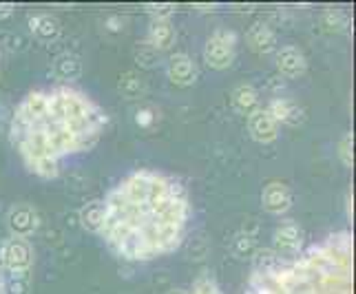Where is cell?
<instances>
[{
    "label": "cell",
    "instance_id": "cell-1",
    "mask_svg": "<svg viewBox=\"0 0 356 294\" xmlns=\"http://www.w3.org/2000/svg\"><path fill=\"white\" fill-rule=\"evenodd\" d=\"M100 237L122 261H153L179 250L193 222L181 179L157 168H135L104 197Z\"/></svg>",
    "mask_w": 356,
    "mask_h": 294
},
{
    "label": "cell",
    "instance_id": "cell-2",
    "mask_svg": "<svg viewBox=\"0 0 356 294\" xmlns=\"http://www.w3.org/2000/svg\"><path fill=\"white\" fill-rule=\"evenodd\" d=\"M108 124L89 93L58 84L24 93L9 120V142L31 175L51 181L69 157L93 151Z\"/></svg>",
    "mask_w": 356,
    "mask_h": 294
},
{
    "label": "cell",
    "instance_id": "cell-3",
    "mask_svg": "<svg viewBox=\"0 0 356 294\" xmlns=\"http://www.w3.org/2000/svg\"><path fill=\"white\" fill-rule=\"evenodd\" d=\"M237 58V33L232 29H215L204 44V60L211 69L224 71Z\"/></svg>",
    "mask_w": 356,
    "mask_h": 294
},
{
    "label": "cell",
    "instance_id": "cell-4",
    "mask_svg": "<svg viewBox=\"0 0 356 294\" xmlns=\"http://www.w3.org/2000/svg\"><path fill=\"white\" fill-rule=\"evenodd\" d=\"M33 248L29 239L9 237L0 243V270L5 272H31Z\"/></svg>",
    "mask_w": 356,
    "mask_h": 294
},
{
    "label": "cell",
    "instance_id": "cell-5",
    "mask_svg": "<svg viewBox=\"0 0 356 294\" xmlns=\"http://www.w3.org/2000/svg\"><path fill=\"white\" fill-rule=\"evenodd\" d=\"M7 230L11 237H20L27 239L31 235H35V230L40 226V217L38 211L29 204H14L7 211Z\"/></svg>",
    "mask_w": 356,
    "mask_h": 294
},
{
    "label": "cell",
    "instance_id": "cell-6",
    "mask_svg": "<svg viewBox=\"0 0 356 294\" xmlns=\"http://www.w3.org/2000/svg\"><path fill=\"white\" fill-rule=\"evenodd\" d=\"M303 250V228L292 222V219H286L275 228L273 235V252L288 254V256H299Z\"/></svg>",
    "mask_w": 356,
    "mask_h": 294
},
{
    "label": "cell",
    "instance_id": "cell-7",
    "mask_svg": "<svg viewBox=\"0 0 356 294\" xmlns=\"http://www.w3.org/2000/svg\"><path fill=\"white\" fill-rule=\"evenodd\" d=\"M166 76L177 87H191L200 80V67L197 63L186 54H175L166 63Z\"/></svg>",
    "mask_w": 356,
    "mask_h": 294
},
{
    "label": "cell",
    "instance_id": "cell-8",
    "mask_svg": "<svg viewBox=\"0 0 356 294\" xmlns=\"http://www.w3.org/2000/svg\"><path fill=\"white\" fill-rule=\"evenodd\" d=\"M266 111L273 115V120L277 124H288V126H299L305 120V111L292 100V97H273L270 104L266 106Z\"/></svg>",
    "mask_w": 356,
    "mask_h": 294
},
{
    "label": "cell",
    "instance_id": "cell-9",
    "mask_svg": "<svg viewBox=\"0 0 356 294\" xmlns=\"http://www.w3.org/2000/svg\"><path fill=\"white\" fill-rule=\"evenodd\" d=\"M248 133L254 142L259 144H273L279 138V124L273 120L266 108H257L248 115Z\"/></svg>",
    "mask_w": 356,
    "mask_h": 294
},
{
    "label": "cell",
    "instance_id": "cell-10",
    "mask_svg": "<svg viewBox=\"0 0 356 294\" xmlns=\"http://www.w3.org/2000/svg\"><path fill=\"white\" fill-rule=\"evenodd\" d=\"M261 206L270 215H286L292 208V193L286 183L270 181L261 190Z\"/></svg>",
    "mask_w": 356,
    "mask_h": 294
},
{
    "label": "cell",
    "instance_id": "cell-11",
    "mask_svg": "<svg viewBox=\"0 0 356 294\" xmlns=\"http://www.w3.org/2000/svg\"><path fill=\"white\" fill-rule=\"evenodd\" d=\"M277 69L284 78H301L308 69V60L294 44H286L277 51Z\"/></svg>",
    "mask_w": 356,
    "mask_h": 294
},
{
    "label": "cell",
    "instance_id": "cell-12",
    "mask_svg": "<svg viewBox=\"0 0 356 294\" xmlns=\"http://www.w3.org/2000/svg\"><path fill=\"white\" fill-rule=\"evenodd\" d=\"M245 42L259 56H270L277 51V33L266 22H252L245 31Z\"/></svg>",
    "mask_w": 356,
    "mask_h": 294
},
{
    "label": "cell",
    "instance_id": "cell-13",
    "mask_svg": "<svg viewBox=\"0 0 356 294\" xmlns=\"http://www.w3.org/2000/svg\"><path fill=\"white\" fill-rule=\"evenodd\" d=\"M29 31L38 42H54L60 38L63 33V22H60L54 14H47V11H40V14L29 16Z\"/></svg>",
    "mask_w": 356,
    "mask_h": 294
},
{
    "label": "cell",
    "instance_id": "cell-14",
    "mask_svg": "<svg viewBox=\"0 0 356 294\" xmlns=\"http://www.w3.org/2000/svg\"><path fill=\"white\" fill-rule=\"evenodd\" d=\"M175 24L170 20H151L149 31H146V42H149L157 51H166L175 42Z\"/></svg>",
    "mask_w": 356,
    "mask_h": 294
},
{
    "label": "cell",
    "instance_id": "cell-15",
    "mask_svg": "<svg viewBox=\"0 0 356 294\" xmlns=\"http://www.w3.org/2000/svg\"><path fill=\"white\" fill-rule=\"evenodd\" d=\"M80 226L91 232V235H100L106 217V206L104 199H91L80 208Z\"/></svg>",
    "mask_w": 356,
    "mask_h": 294
},
{
    "label": "cell",
    "instance_id": "cell-16",
    "mask_svg": "<svg viewBox=\"0 0 356 294\" xmlns=\"http://www.w3.org/2000/svg\"><path fill=\"white\" fill-rule=\"evenodd\" d=\"M82 69H84L82 60L76 54H60L54 60V65H51L54 78L60 80V82H76V80H80Z\"/></svg>",
    "mask_w": 356,
    "mask_h": 294
},
{
    "label": "cell",
    "instance_id": "cell-17",
    "mask_svg": "<svg viewBox=\"0 0 356 294\" xmlns=\"http://www.w3.org/2000/svg\"><path fill=\"white\" fill-rule=\"evenodd\" d=\"M230 104L237 113L250 115L252 111L259 108V91L252 84H237L230 93Z\"/></svg>",
    "mask_w": 356,
    "mask_h": 294
},
{
    "label": "cell",
    "instance_id": "cell-18",
    "mask_svg": "<svg viewBox=\"0 0 356 294\" xmlns=\"http://www.w3.org/2000/svg\"><path fill=\"white\" fill-rule=\"evenodd\" d=\"M115 87H118V93L124 97V100H140V97L146 93V82L138 71L120 73Z\"/></svg>",
    "mask_w": 356,
    "mask_h": 294
},
{
    "label": "cell",
    "instance_id": "cell-19",
    "mask_svg": "<svg viewBox=\"0 0 356 294\" xmlns=\"http://www.w3.org/2000/svg\"><path fill=\"white\" fill-rule=\"evenodd\" d=\"M5 294H31V272H3Z\"/></svg>",
    "mask_w": 356,
    "mask_h": 294
},
{
    "label": "cell",
    "instance_id": "cell-20",
    "mask_svg": "<svg viewBox=\"0 0 356 294\" xmlns=\"http://www.w3.org/2000/svg\"><path fill=\"white\" fill-rule=\"evenodd\" d=\"M232 254L237 256V259H252L257 254V239L250 232H237L235 239H232Z\"/></svg>",
    "mask_w": 356,
    "mask_h": 294
},
{
    "label": "cell",
    "instance_id": "cell-21",
    "mask_svg": "<svg viewBox=\"0 0 356 294\" xmlns=\"http://www.w3.org/2000/svg\"><path fill=\"white\" fill-rule=\"evenodd\" d=\"M157 122H159V108L153 106V104H140L133 111V124L138 126V129L151 131L157 124Z\"/></svg>",
    "mask_w": 356,
    "mask_h": 294
},
{
    "label": "cell",
    "instance_id": "cell-22",
    "mask_svg": "<svg viewBox=\"0 0 356 294\" xmlns=\"http://www.w3.org/2000/svg\"><path fill=\"white\" fill-rule=\"evenodd\" d=\"M321 22L330 33H341L350 27V18L343 9H325Z\"/></svg>",
    "mask_w": 356,
    "mask_h": 294
},
{
    "label": "cell",
    "instance_id": "cell-23",
    "mask_svg": "<svg viewBox=\"0 0 356 294\" xmlns=\"http://www.w3.org/2000/svg\"><path fill=\"white\" fill-rule=\"evenodd\" d=\"M133 56H135V63H138L142 69H155L159 65V51H157V49H153L149 42L135 44Z\"/></svg>",
    "mask_w": 356,
    "mask_h": 294
},
{
    "label": "cell",
    "instance_id": "cell-24",
    "mask_svg": "<svg viewBox=\"0 0 356 294\" xmlns=\"http://www.w3.org/2000/svg\"><path fill=\"white\" fill-rule=\"evenodd\" d=\"M352 146H354V138H352L350 131H346L339 140V146H337V155L346 168H352V164H354V149Z\"/></svg>",
    "mask_w": 356,
    "mask_h": 294
},
{
    "label": "cell",
    "instance_id": "cell-25",
    "mask_svg": "<svg viewBox=\"0 0 356 294\" xmlns=\"http://www.w3.org/2000/svg\"><path fill=\"white\" fill-rule=\"evenodd\" d=\"M191 294H224V292H222V288H219L217 281H215V277L200 275L197 279H195Z\"/></svg>",
    "mask_w": 356,
    "mask_h": 294
},
{
    "label": "cell",
    "instance_id": "cell-26",
    "mask_svg": "<svg viewBox=\"0 0 356 294\" xmlns=\"http://www.w3.org/2000/svg\"><path fill=\"white\" fill-rule=\"evenodd\" d=\"M124 27H127V18H124V16L111 14V16H106V18H104V31H106V33L118 35L120 31H124Z\"/></svg>",
    "mask_w": 356,
    "mask_h": 294
},
{
    "label": "cell",
    "instance_id": "cell-27",
    "mask_svg": "<svg viewBox=\"0 0 356 294\" xmlns=\"http://www.w3.org/2000/svg\"><path fill=\"white\" fill-rule=\"evenodd\" d=\"M173 5H157V7H146V14L151 16V20H170V16L175 14Z\"/></svg>",
    "mask_w": 356,
    "mask_h": 294
},
{
    "label": "cell",
    "instance_id": "cell-28",
    "mask_svg": "<svg viewBox=\"0 0 356 294\" xmlns=\"http://www.w3.org/2000/svg\"><path fill=\"white\" fill-rule=\"evenodd\" d=\"M5 38H9V40H7V44H9L11 51H16V49H24V38H22V35L5 33Z\"/></svg>",
    "mask_w": 356,
    "mask_h": 294
},
{
    "label": "cell",
    "instance_id": "cell-29",
    "mask_svg": "<svg viewBox=\"0 0 356 294\" xmlns=\"http://www.w3.org/2000/svg\"><path fill=\"white\" fill-rule=\"evenodd\" d=\"M14 16V7L11 5H0V20H7Z\"/></svg>",
    "mask_w": 356,
    "mask_h": 294
},
{
    "label": "cell",
    "instance_id": "cell-30",
    "mask_svg": "<svg viewBox=\"0 0 356 294\" xmlns=\"http://www.w3.org/2000/svg\"><path fill=\"white\" fill-rule=\"evenodd\" d=\"M166 294H188L186 290H181V288H173V290H168Z\"/></svg>",
    "mask_w": 356,
    "mask_h": 294
},
{
    "label": "cell",
    "instance_id": "cell-31",
    "mask_svg": "<svg viewBox=\"0 0 356 294\" xmlns=\"http://www.w3.org/2000/svg\"><path fill=\"white\" fill-rule=\"evenodd\" d=\"M0 294H5V284H3V272H0Z\"/></svg>",
    "mask_w": 356,
    "mask_h": 294
},
{
    "label": "cell",
    "instance_id": "cell-32",
    "mask_svg": "<svg viewBox=\"0 0 356 294\" xmlns=\"http://www.w3.org/2000/svg\"><path fill=\"white\" fill-rule=\"evenodd\" d=\"M0 63H3V49H0Z\"/></svg>",
    "mask_w": 356,
    "mask_h": 294
}]
</instances>
